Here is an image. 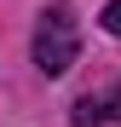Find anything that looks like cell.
Listing matches in <instances>:
<instances>
[{
  "mask_svg": "<svg viewBox=\"0 0 121 127\" xmlns=\"http://www.w3.org/2000/svg\"><path fill=\"white\" fill-rule=\"evenodd\" d=\"M81 58V23L69 6H46L35 23V69L40 75H64L69 64Z\"/></svg>",
  "mask_w": 121,
  "mask_h": 127,
  "instance_id": "6da1fadb",
  "label": "cell"
},
{
  "mask_svg": "<svg viewBox=\"0 0 121 127\" xmlns=\"http://www.w3.org/2000/svg\"><path fill=\"white\" fill-rule=\"evenodd\" d=\"M75 127H98V121H121V81L110 93H87V98H75Z\"/></svg>",
  "mask_w": 121,
  "mask_h": 127,
  "instance_id": "7a4b0ae2",
  "label": "cell"
},
{
  "mask_svg": "<svg viewBox=\"0 0 121 127\" xmlns=\"http://www.w3.org/2000/svg\"><path fill=\"white\" fill-rule=\"evenodd\" d=\"M104 29L121 40V0H110V6H104Z\"/></svg>",
  "mask_w": 121,
  "mask_h": 127,
  "instance_id": "3957f363",
  "label": "cell"
}]
</instances>
